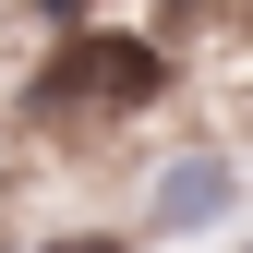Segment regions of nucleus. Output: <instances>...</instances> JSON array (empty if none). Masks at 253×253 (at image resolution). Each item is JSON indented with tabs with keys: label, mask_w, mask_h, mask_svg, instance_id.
Returning a JSON list of instances; mask_svg holds the SVG:
<instances>
[{
	"label": "nucleus",
	"mask_w": 253,
	"mask_h": 253,
	"mask_svg": "<svg viewBox=\"0 0 253 253\" xmlns=\"http://www.w3.org/2000/svg\"><path fill=\"white\" fill-rule=\"evenodd\" d=\"M217 205H229V169H217V157L169 169V193H157V217H169V229H193V217H217Z\"/></svg>",
	"instance_id": "obj_2"
},
{
	"label": "nucleus",
	"mask_w": 253,
	"mask_h": 253,
	"mask_svg": "<svg viewBox=\"0 0 253 253\" xmlns=\"http://www.w3.org/2000/svg\"><path fill=\"white\" fill-rule=\"evenodd\" d=\"M48 84H60V97H97V109H145L169 73H157V48H133V37H84Z\"/></svg>",
	"instance_id": "obj_1"
},
{
	"label": "nucleus",
	"mask_w": 253,
	"mask_h": 253,
	"mask_svg": "<svg viewBox=\"0 0 253 253\" xmlns=\"http://www.w3.org/2000/svg\"><path fill=\"white\" fill-rule=\"evenodd\" d=\"M48 253H121V241H48Z\"/></svg>",
	"instance_id": "obj_3"
}]
</instances>
